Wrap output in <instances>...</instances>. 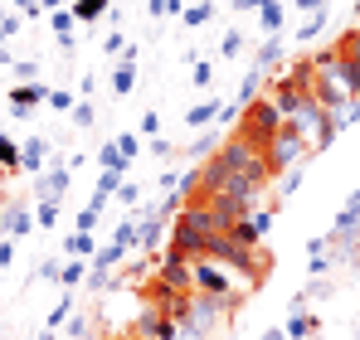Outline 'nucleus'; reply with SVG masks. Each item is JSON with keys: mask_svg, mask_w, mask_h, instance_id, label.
Instances as JSON below:
<instances>
[{"mask_svg": "<svg viewBox=\"0 0 360 340\" xmlns=\"http://www.w3.org/2000/svg\"><path fill=\"white\" fill-rule=\"evenodd\" d=\"M59 273H63V258H44V263L34 268V277H39V282H59Z\"/></svg>", "mask_w": 360, "mask_h": 340, "instance_id": "obj_39", "label": "nucleus"}, {"mask_svg": "<svg viewBox=\"0 0 360 340\" xmlns=\"http://www.w3.org/2000/svg\"><path fill=\"white\" fill-rule=\"evenodd\" d=\"M44 161H49V141H44V136H30V141L20 146V170L44 175Z\"/></svg>", "mask_w": 360, "mask_h": 340, "instance_id": "obj_10", "label": "nucleus"}, {"mask_svg": "<svg viewBox=\"0 0 360 340\" xmlns=\"http://www.w3.org/2000/svg\"><path fill=\"white\" fill-rule=\"evenodd\" d=\"M248 219H253V228H258V233L268 238V233H273V219H278V204H268V209H253Z\"/></svg>", "mask_w": 360, "mask_h": 340, "instance_id": "obj_36", "label": "nucleus"}, {"mask_svg": "<svg viewBox=\"0 0 360 340\" xmlns=\"http://www.w3.org/2000/svg\"><path fill=\"white\" fill-rule=\"evenodd\" d=\"M122 185H127V180H122V170H103V175H98V190H93V195H103V200H108V195H117Z\"/></svg>", "mask_w": 360, "mask_h": 340, "instance_id": "obj_34", "label": "nucleus"}, {"mask_svg": "<svg viewBox=\"0 0 360 340\" xmlns=\"http://www.w3.org/2000/svg\"><path fill=\"white\" fill-rule=\"evenodd\" d=\"M258 20H263V34H283V5L273 0V5H263L258 10Z\"/></svg>", "mask_w": 360, "mask_h": 340, "instance_id": "obj_26", "label": "nucleus"}, {"mask_svg": "<svg viewBox=\"0 0 360 340\" xmlns=\"http://www.w3.org/2000/svg\"><path fill=\"white\" fill-rule=\"evenodd\" d=\"M10 5H15V10H20V15H30V20H34V15H39V0H10Z\"/></svg>", "mask_w": 360, "mask_h": 340, "instance_id": "obj_46", "label": "nucleus"}, {"mask_svg": "<svg viewBox=\"0 0 360 340\" xmlns=\"http://www.w3.org/2000/svg\"><path fill=\"white\" fill-rule=\"evenodd\" d=\"M112 248H122V253H131V248H136V219H127V224L112 228Z\"/></svg>", "mask_w": 360, "mask_h": 340, "instance_id": "obj_28", "label": "nucleus"}, {"mask_svg": "<svg viewBox=\"0 0 360 340\" xmlns=\"http://www.w3.org/2000/svg\"><path fill=\"white\" fill-rule=\"evenodd\" d=\"M49 20H54V34H59V49H63V54H73V25H78V20H73V10H54Z\"/></svg>", "mask_w": 360, "mask_h": 340, "instance_id": "obj_16", "label": "nucleus"}, {"mask_svg": "<svg viewBox=\"0 0 360 340\" xmlns=\"http://www.w3.org/2000/svg\"><path fill=\"white\" fill-rule=\"evenodd\" d=\"M63 253H68V258H93V253H98V238H93V233H78V228H73V233L63 238Z\"/></svg>", "mask_w": 360, "mask_h": 340, "instance_id": "obj_15", "label": "nucleus"}, {"mask_svg": "<svg viewBox=\"0 0 360 340\" xmlns=\"http://www.w3.org/2000/svg\"><path fill=\"white\" fill-rule=\"evenodd\" d=\"M263 98V73L258 68H248V78L239 83V98H234V107H248V103H258Z\"/></svg>", "mask_w": 360, "mask_h": 340, "instance_id": "obj_18", "label": "nucleus"}, {"mask_svg": "<svg viewBox=\"0 0 360 340\" xmlns=\"http://www.w3.org/2000/svg\"><path fill=\"white\" fill-rule=\"evenodd\" d=\"M263 5H273V0H248V10H263Z\"/></svg>", "mask_w": 360, "mask_h": 340, "instance_id": "obj_51", "label": "nucleus"}, {"mask_svg": "<svg viewBox=\"0 0 360 340\" xmlns=\"http://www.w3.org/2000/svg\"><path fill=\"white\" fill-rule=\"evenodd\" d=\"M360 122V98H351V103H346V112L336 117V126H356Z\"/></svg>", "mask_w": 360, "mask_h": 340, "instance_id": "obj_43", "label": "nucleus"}, {"mask_svg": "<svg viewBox=\"0 0 360 340\" xmlns=\"http://www.w3.org/2000/svg\"><path fill=\"white\" fill-rule=\"evenodd\" d=\"M239 301L234 296H205V292H190V311H185V326L180 331H195V336H210L219 326L224 311H234Z\"/></svg>", "mask_w": 360, "mask_h": 340, "instance_id": "obj_5", "label": "nucleus"}, {"mask_svg": "<svg viewBox=\"0 0 360 340\" xmlns=\"http://www.w3.org/2000/svg\"><path fill=\"white\" fill-rule=\"evenodd\" d=\"M0 68H15V54H10L5 44H0Z\"/></svg>", "mask_w": 360, "mask_h": 340, "instance_id": "obj_48", "label": "nucleus"}, {"mask_svg": "<svg viewBox=\"0 0 360 340\" xmlns=\"http://www.w3.org/2000/svg\"><path fill=\"white\" fill-rule=\"evenodd\" d=\"M98 166H103V170H122V175H127V166H131V161H122L117 141H108V146L98 151Z\"/></svg>", "mask_w": 360, "mask_h": 340, "instance_id": "obj_27", "label": "nucleus"}, {"mask_svg": "<svg viewBox=\"0 0 360 340\" xmlns=\"http://www.w3.org/2000/svg\"><path fill=\"white\" fill-rule=\"evenodd\" d=\"M15 73H20V78H34V73H39V63H30V58H15Z\"/></svg>", "mask_w": 360, "mask_h": 340, "instance_id": "obj_45", "label": "nucleus"}, {"mask_svg": "<svg viewBox=\"0 0 360 340\" xmlns=\"http://www.w3.org/2000/svg\"><path fill=\"white\" fill-rule=\"evenodd\" d=\"M136 136H151V141L161 136V112H156V107H146V112H141V122H136Z\"/></svg>", "mask_w": 360, "mask_h": 340, "instance_id": "obj_33", "label": "nucleus"}, {"mask_svg": "<svg viewBox=\"0 0 360 340\" xmlns=\"http://www.w3.org/2000/svg\"><path fill=\"white\" fill-rule=\"evenodd\" d=\"M68 311H73V292H63V296H59V306L49 311V331H59L63 321H68Z\"/></svg>", "mask_w": 360, "mask_h": 340, "instance_id": "obj_37", "label": "nucleus"}, {"mask_svg": "<svg viewBox=\"0 0 360 340\" xmlns=\"http://www.w3.org/2000/svg\"><path fill=\"white\" fill-rule=\"evenodd\" d=\"M214 54H219V58H239L243 54V34H239V30H229V34L214 44Z\"/></svg>", "mask_w": 360, "mask_h": 340, "instance_id": "obj_32", "label": "nucleus"}, {"mask_svg": "<svg viewBox=\"0 0 360 340\" xmlns=\"http://www.w3.org/2000/svg\"><path fill=\"white\" fill-rule=\"evenodd\" d=\"M224 233H229V238H234L239 248H263V233L253 228V219H239V224H234V228H224Z\"/></svg>", "mask_w": 360, "mask_h": 340, "instance_id": "obj_20", "label": "nucleus"}, {"mask_svg": "<svg viewBox=\"0 0 360 340\" xmlns=\"http://www.w3.org/2000/svg\"><path fill=\"white\" fill-rule=\"evenodd\" d=\"M258 340H288V336H283V326H278V331H263Z\"/></svg>", "mask_w": 360, "mask_h": 340, "instance_id": "obj_49", "label": "nucleus"}, {"mask_svg": "<svg viewBox=\"0 0 360 340\" xmlns=\"http://www.w3.org/2000/svg\"><path fill=\"white\" fill-rule=\"evenodd\" d=\"M146 10H151V20H171V15H185V10H176L171 0H146Z\"/></svg>", "mask_w": 360, "mask_h": 340, "instance_id": "obj_41", "label": "nucleus"}, {"mask_svg": "<svg viewBox=\"0 0 360 340\" xmlns=\"http://www.w3.org/2000/svg\"><path fill=\"white\" fill-rule=\"evenodd\" d=\"M30 228H34V209L20 204V200H10L5 214H0V238H25Z\"/></svg>", "mask_w": 360, "mask_h": 340, "instance_id": "obj_8", "label": "nucleus"}, {"mask_svg": "<svg viewBox=\"0 0 360 340\" xmlns=\"http://www.w3.org/2000/svg\"><path fill=\"white\" fill-rule=\"evenodd\" d=\"M190 277H195V292H205V296H234V301H243V292H248V287H243L224 263H214V258H195V263H190Z\"/></svg>", "mask_w": 360, "mask_h": 340, "instance_id": "obj_3", "label": "nucleus"}, {"mask_svg": "<svg viewBox=\"0 0 360 340\" xmlns=\"http://www.w3.org/2000/svg\"><path fill=\"white\" fill-rule=\"evenodd\" d=\"M171 5H176V10H185V0H171Z\"/></svg>", "mask_w": 360, "mask_h": 340, "instance_id": "obj_53", "label": "nucleus"}, {"mask_svg": "<svg viewBox=\"0 0 360 340\" xmlns=\"http://www.w3.org/2000/svg\"><path fill=\"white\" fill-rule=\"evenodd\" d=\"M219 112H224V103H219V98H205V103H195V107L185 112V126H190V131H200V126L219 122Z\"/></svg>", "mask_w": 360, "mask_h": 340, "instance_id": "obj_12", "label": "nucleus"}, {"mask_svg": "<svg viewBox=\"0 0 360 340\" xmlns=\"http://www.w3.org/2000/svg\"><path fill=\"white\" fill-rule=\"evenodd\" d=\"M59 219H63V204H59V200H39V209H34V224H39V228H54Z\"/></svg>", "mask_w": 360, "mask_h": 340, "instance_id": "obj_25", "label": "nucleus"}, {"mask_svg": "<svg viewBox=\"0 0 360 340\" xmlns=\"http://www.w3.org/2000/svg\"><path fill=\"white\" fill-rule=\"evenodd\" d=\"M321 25H326V10H321V15H302V25H297V44L316 39V34H321Z\"/></svg>", "mask_w": 360, "mask_h": 340, "instance_id": "obj_29", "label": "nucleus"}, {"mask_svg": "<svg viewBox=\"0 0 360 340\" xmlns=\"http://www.w3.org/2000/svg\"><path fill=\"white\" fill-rule=\"evenodd\" d=\"M39 340H54V331H49V336H39Z\"/></svg>", "mask_w": 360, "mask_h": 340, "instance_id": "obj_54", "label": "nucleus"}, {"mask_svg": "<svg viewBox=\"0 0 360 340\" xmlns=\"http://www.w3.org/2000/svg\"><path fill=\"white\" fill-rule=\"evenodd\" d=\"M83 282H88L83 258H68V263H63V273H59V287H63V292H73V287H83Z\"/></svg>", "mask_w": 360, "mask_h": 340, "instance_id": "obj_22", "label": "nucleus"}, {"mask_svg": "<svg viewBox=\"0 0 360 340\" xmlns=\"http://www.w3.org/2000/svg\"><path fill=\"white\" fill-rule=\"evenodd\" d=\"M131 88H136V63H127V58H122L117 68H112V93H117V98H127Z\"/></svg>", "mask_w": 360, "mask_h": 340, "instance_id": "obj_21", "label": "nucleus"}, {"mask_svg": "<svg viewBox=\"0 0 360 340\" xmlns=\"http://www.w3.org/2000/svg\"><path fill=\"white\" fill-rule=\"evenodd\" d=\"M5 15H10V10H5V0H0V20H5Z\"/></svg>", "mask_w": 360, "mask_h": 340, "instance_id": "obj_52", "label": "nucleus"}, {"mask_svg": "<svg viewBox=\"0 0 360 340\" xmlns=\"http://www.w3.org/2000/svg\"><path fill=\"white\" fill-rule=\"evenodd\" d=\"M336 54H341V63H346L351 73H360V30H351V34H341Z\"/></svg>", "mask_w": 360, "mask_h": 340, "instance_id": "obj_19", "label": "nucleus"}, {"mask_svg": "<svg viewBox=\"0 0 360 340\" xmlns=\"http://www.w3.org/2000/svg\"><path fill=\"white\" fill-rule=\"evenodd\" d=\"M15 170H20V141L0 131V175H15Z\"/></svg>", "mask_w": 360, "mask_h": 340, "instance_id": "obj_23", "label": "nucleus"}, {"mask_svg": "<svg viewBox=\"0 0 360 340\" xmlns=\"http://www.w3.org/2000/svg\"><path fill=\"white\" fill-rule=\"evenodd\" d=\"M49 107H54V112H73V93H68V88H54V93H49Z\"/></svg>", "mask_w": 360, "mask_h": 340, "instance_id": "obj_42", "label": "nucleus"}, {"mask_svg": "<svg viewBox=\"0 0 360 340\" xmlns=\"http://www.w3.org/2000/svg\"><path fill=\"white\" fill-rule=\"evenodd\" d=\"M311 340H316V336H311Z\"/></svg>", "mask_w": 360, "mask_h": 340, "instance_id": "obj_56", "label": "nucleus"}, {"mask_svg": "<svg viewBox=\"0 0 360 340\" xmlns=\"http://www.w3.org/2000/svg\"><path fill=\"white\" fill-rule=\"evenodd\" d=\"M73 185L68 166H49L44 175H34V200H63V190Z\"/></svg>", "mask_w": 360, "mask_h": 340, "instance_id": "obj_9", "label": "nucleus"}, {"mask_svg": "<svg viewBox=\"0 0 360 340\" xmlns=\"http://www.w3.org/2000/svg\"><path fill=\"white\" fill-rule=\"evenodd\" d=\"M68 117H73V126H93V103H88V98H78Z\"/></svg>", "mask_w": 360, "mask_h": 340, "instance_id": "obj_40", "label": "nucleus"}, {"mask_svg": "<svg viewBox=\"0 0 360 340\" xmlns=\"http://www.w3.org/2000/svg\"><path fill=\"white\" fill-rule=\"evenodd\" d=\"M190 78H195V88H210V83H214V63L195 58V63H190Z\"/></svg>", "mask_w": 360, "mask_h": 340, "instance_id": "obj_38", "label": "nucleus"}, {"mask_svg": "<svg viewBox=\"0 0 360 340\" xmlns=\"http://www.w3.org/2000/svg\"><path fill=\"white\" fill-rule=\"evenodd\" d=\"M219 146H224V141H219V131H205V136H195V141H190V156H214Z\"/></svg>", "mask_w": 360, "mask_h": 340, "instance_id": "obj_31", "label": "nucleus"}, {"mask_svg": "<svg viewBox=\"0 0 360 340\" xmlns=\"http://www.w3.org/2000/svg\"><path fill=\"white\" fill-rule=\"evenodd\" d=\"M278 58H283V34H268V39H263V49L253 54V68H258V73H268Z\"/></svg>", "mask_w": 360, "mask_h": 340, "instance_id": "obj_14", "label": "nucleus"}, {"mask_svg": "<svg viewBox=\"0 0 360 340\" xmlns=\"http://www.w3.org/2000/svg\"><path fill=\"white\" fill-rule=\"evenodd\" d=\"M112 141H117L122 161H136V156H141V136H136V131H117Z\"/></svg>", "mask_w": 360, "mask_h": 340, "instance_id": "obj_30", "label": "nucleus"}, {"mask_svg": "<svg viewBox=\"0 0 360 340\" xmlns=\"http://www.w3.org/2000/svg\"><path fill=\"white\" fill-rule=\"evenodd\" d=\"M302 185V166L297 170H288V175H283V180H278V190H283V195H292V190H297Z\"/></svg>", "mask_w": 360, "mask_h": 340, "instance_id": "obj_44", "label": "nucleus"}, {"mask_svg": "<svg viewBox=\"0 0 360 340\" xmlns=\"http://www.w3.org/2000/svg\"><path fill=\"white\" fill-rule=\"evenodd\" d=\"M127 49H131V44H127V34H122V30H112V34L103 39V54H108V58H127Z\"/></svg>", "mask_w": 360, "mask_h": 340, "instance_id": "obj_35", "label": "nucleus"}, {"mask_svg": "<svg viewBox=\"0 0 360 340\" xmlns=\"http://www.w3.org/2000/svg\"><path fill=\"white\" fill-rule=\"evenodd\" d=\"M112 10V0H73V20H103Z\"/></svg>", "mask_w": 360, "mask_h": 340, "instance_id": "obj_24", "label": "nucleus"}, {"mask_svg": "<svg viewBox=\"0 0 360 340\" xmlns=\"http://www.w3.org/2000/svg\"><path fill=\"white\" fill-rule=\"evenodd\" d=\"M283 126H288V122H283V112H278V103H273V98H258V103H248V107L239 112V126H234V131H243V136L258 141V146H268Z\"/></svg>", "mask_w": 360, "mask_h": 340, "instance_id": "obj_2", "label": "nucleus"}, {"mask_svg": "<svg viewBox=\"0 0 360 340\" xmlns=\"http://www.w3.org/2000/svg\"><path fill=\"white\" fill-rule=\"evenodd\" d=\"M263 185H268V151L258 141H248L243 131H229V141L200 166V195L195 200L234 195V200H253L258 204Z\"/></svg>", "mask_w": 360, "mask_h": 340, "instance_id": "obj_1", "label": "nucleus"}, {"mask_svg": "<svg viewBox=\"0 0 360 340\" xmlns=\"http://www.w3.org/2000/svg\"><path fill=\"white\" fill-rule=\"evenodd\" d=\"M263 151H268V180H283L288 170L307 166V156H311V151H307V141H302L292 126H283V131H278Z\"/></svg>", "mask_w": 360, "mask_h": 340, "instance_id": "obj_4", "label": "nucleus"}, {"mask_svg": "<svg viewBox=\"0 0 360 340\" xmlns=\"http://www.w3.org/2000/svg\"><path fill=\"white\" fill-rule=\"evenodd\" d=\"M117 200H122V204H136V200H141V190H136V185H122Z\"/></svg>", "mask_w": 360, "mask_h": 340, "instance_id": "obj_47", "label": "nucleus"}, {"mask_svg": "<svg viewBox=\"0 0 360 340\" xmlns=\"http://www.w3.org/2000/svg\"><path fill=\"white\" fill-rule=\"evenodd\" d=\"M176 321H171V316H161V311H156V306H146V311H141V316H136V326H131V336L136 340H176Z\"/></svg>", "mask_w": 360, "mask_h": 340, "instance_id": "obj_7", "label": "nucleus"}, {"mask_svg": "<svg viewBox=\"0 0 360 340\" xmlns=\"http://www.w3.org/2000/svg\"><path fill=\"white\" fill-rule=\"evenodd\" d=\"M283 336H288V340H311V336H316V316L292 311V316H288V326H283Z\"/></svg>", "mask_w": 360, "mask_h": 340, "instance_id": "obj_17", "label": "nucleus"}, {"mask_svg": "<svg viewBox=\"0 0 360 340\" xmlns=\"http://www.w3.org/2000/svg\"><path fill=\"white\" fill-rule=\"evenodd\" d=\"M214 15H219V0H200V5H185L180 25H185V30H200V25H210Z\"/></svg>", "mask_w": 360, "mask_h": 340, "instance_id": "obj_13", "label": "nucleus"}, {"mask_svg": "<svg viewBox=\"0 0 360 340\" xmlns=\"http://www.w3.org/2000/svg\"><path fill=\"white\" fill-rule=\"evenodd\" d=\"M122 340H136V336H122Z\"/></svg>", "mask_w": 360, "mask_h": 340, "instance_id": "obj_55", "label": "nucleus"}, {"mask_svg": "<svg viewBox=\"0 0 360 340\" xmlns=\"http://www.w3.org/2000/svg\"><path fill=\"white\" fill-rule=\"evenodd\" d=\"M161 292H195V277H190V258L180 253H166L161 258V277H156Z\"/></svg>", "mask_w": 360, "mask_h": 340, "instance_id": "obj_6", "label": "nucleus"}, {"mask_svg": "<svg viewBox=\"0 0 360 340\" xmlns=\"http://www.w3.org/2000/svg\"><path fill=\"white\" fill-rule=\"evenodd\" d=\"M49 93L54 88H44V83H15L10 88V107H39V103H49Z\"/></svg>", "mask_w": 360, "mask_h": 340, "instance_id": "obj_11", "label": "nucleus"}, {"mask_svg": "<svg viewBox=\"0 0 360 340\" xmlns=\"http://www.w3.org/2000/svg\"><path fill=\"white\" fill-rule=\"evenodd\" d=\"M219 5H229V10H248V0H219Z\"/></svg>", "mask_w": 360, "mask_h": 340, "instance_id": "obj_50", "label": "nucleus"}]
</instances>
